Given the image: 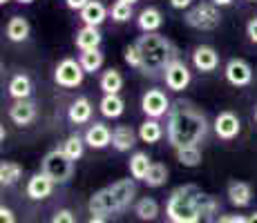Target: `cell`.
<instances>
[{
    "mask_svg": "<svg viewBox=\"0 0 257 223\" xmlns=\"http://www.w3.org/2000/svg\"><path fill=\"white\" fill-rule=\"evenodd\" d=\"M208 132V123L201 112H197L188 103H177L170 110L168 118V141L175 147H186V145H197Z\"/></svg>",
    "mask_w": 257,
    "mask_h": 223,
    "instance_id": "cell-1",
    "label": "cell"
},
{
    "mask_svg": "<svg viewBox=\"0 0 257 223\" xmlns=\"http://www.w3.org/2000/svg\"><path fill=\"white\" fill-rule=\"evenodd\" d=\"M141 52V69L146 74H157L166 69L175 61V47L166 36L159 34H146L135 43Z\"/></svg>",
    "mask_w": 257,
    "mask_h": 223,
    "instance_id": "cell-2",
    "label": "cell"
},
{
    "mask_svg": "<svg viewBox=\"0 0 257 223\" xmlns=\"http://www.w3.org/2000/svg\"><path fill=\"white\" fill-rule=\"evenodd\" d=\"M204 196L195 185L177 187L168 201V216L175 223H195Z\"/></svg>",
    "mask_w": 257,
    "mask_h": 223,
    "instance_id": "cell-3",
    "label": "cell"
},
{
    "mask_svg": "<svg viewBox=\"0 0 257 223\" xmlns=\"http://www.w3.org/2000/svg\"><path fill=\"white\" fill-rule=\"evenodd\" d=\"M43 172L52 178L54 183H65L74 172V161L61 150H52L43 158Z\"/></svg>",
    "mask_w": 257,
    "mask_h": 223,
    "instance_id": "cell-4",
    "label": "cell"
},
{
    "mask_svg": "<svg viewBox=\"0 0 257 223\" xmlns=\"http://www.w3.org/2000/svg\"><path fill=\"white\" fill-rule=\"evenodd\" d=\"M186 23L195 29H204V32L215 29V27H219V23H221L219 9H217V5L201 3V5L192 7L190 12L186 14Z\"/></svg>",
    "mask_w": 257,
    "mask_h": 223,
    "instance_id": "cell-5",
    "label": "cell"
},
{
    "mask_svg": "<svg viewBox=\"0 0 257 223\" xmlns=\"http://www.w3.org/2000/svg\"><path fill=\"white\" fill-rule=\"evenodd\" d=\"M87 207H90V212H92V214H96V216H110V214L121 212V205H118V201L114 199V194H112L110 187L98 190L96 194L90 199Z\"/></svg>",
    "mask_w": 257,
    "mask_h": 223,
    "instance_id": "cell-6",
    "label": "cell"
},
{
    "mask_svg": "<svg viewBox=\"0 0 257 223\" xmlns=\"http://www.w3.org/2000/svg\"><path fill=\"white\" fill-rule=\"evenodd\" d=\"M83 74H85V69L81 63H76L74 58H65L56 67V83L61 87H76L83 83Z\"/></svg>",
    "mask_w": 257,
    "mask_h": 223,
    "instance_id": "cell-7",
    "label": "cell"
},
{
    "mask_svg": "<svg viewBox=\"0 0 257 223\" xmlns=\"http://www.w3.org/2000/svg\"><path fill=\"white\" fill-rule=\"evenodd\" d=\"M141 107L150 118H159L170 110V101L166 98V94L161 89H148L141 98Z\"/></svg>",
    "mask_w": 257,
    "mask_h": 223,
    "instance_id": "cell-8",
    "label": "cell"
},
{
    "mask_svg": "<svg viewBox=\"0 0 257 223\" xmlns=\"http://www.w3.org/2000/svg\"><path fill=\"white\" fill-rule=\"evenodd\" d=\"M166 85L172 89V92H181L190 85V72L181 61H172L170 65L166 67Z\"/></svg>",
    "mask_w": 257,
    "mask_h": 223,
    "instance_id": "cell-9",
    "label": "cell"
},
{
    "mask_svg": "<svg viewBox=\"0 0 257 223\" xmlns=\"http://www.w3.org/2000/svg\"><path fill=\"white\" fill-rule=\"evenodd\" d=\"M226 78H228L230 85L244 87L253 81V69H250V65L246 61H241V58H233V61H228V65H226Z\"/></svg>",
    "mask_w": 257,
    "mask_h": 223,
    "instance_id": "cell-10",
    "label": "cell"
},
{
    "mask_svg": "<svg viewBox=\"0 0 257 223\" xmlns=\"http://www.w3.org/2000/svg\"><path fill=\"white\" fill-rule=\"evenodd\" d=\"M241 130V123L239 118L235 116L233 112H221L217 114L215 118V132L219 138H226V141H230V138H235L237 134Z\"/></svg>",
    "mask_w": 257,
    "mask_h": 223,
    "instance_id": "cell-11",
    "label": "cell"
},
{
    "mask_svg": "<svg viewBox=\"0 0 257 223\" xmlns=\"http://www.w3.org/2000/svg\"><path fill=\"white\" fill-rule=\"evenodd\" d=\"M52 190H54V181L45 174V172H41V174H34L32 178H29V183H27V194L32 196L34 201L47 199V196L52 194Z\"/></svg>",
    "mask_w": 257,
    "mask_h": 223,
    "instance_id": "cell-12",
    "label": "cell"
},
{
    "mask_svg": "<svg viewBox=\"0 0 257 223\" xmlns=\"http://www.w3.org/2000/svg\"><path fill=\"white\" fill-rule=\"evenodd\" d=\"M9 118H12L16 125H29V123L36 118V105L29 103L27 98H25V101H16L9 107Z\"/></svg>",
    "mask_w": 257,
    "mask_h": 223,
    "instance_id": "cell-13",
    "label": "cell"
},
{
    "mask_svg": "<svg viewBox=\"0 0 257 223\" xmlns=\"http://www.w3.org/2000/svg\"><path fill=\"white\" fill-rule=\"evenodd\" d=\"M110 190H112V194H114V199L118 201V205H121V210H125L137 194V185L132 178H121V181L112 183Z\"/></svg>",
    "mask_w": 257,
    "mask_h": 223,
    "instance_id": "cell-14",
    "label": "cell"
},
{
    "mask_svg": "<svg viewBox=\"0 0 257 223\" xmlns=\"http://www.w3.org/2000/svg\"><path fill=\"white\" fill-rule=\"evenodd\" d=\"M85 143L94 150H101V147L110 145L112 143V132L107 125H103V123H94L90 130L85 132Z\"/></svg>",
    "mask_w": 257,
    "mask_h": 223,
    "instance_id": "cell-15",
    "label": "cell"
},
{
    "mask_svg": "<svg viewBox=\"0 0 257 223\" xmlns=\"http://www.w3.org/2000/svg\"><path fill=\"white\" fill-rule=\"evenodd\" d=\"M192 63H195V67L199 69V72H215L217 63H219V56H217V52L212 47H197L195 54H192Z\"/></svg>",
    "mask_w": 257,
    "mask_h": 223,
    "instance_id": "cell-16",
    "label": "cell"
},
{
    "mask_svg": "<svg viewBox=\"0 0 257 223\" xmlns=\"http://www.w3.org/2000/svg\"><path fill=\"white\" fill-rule=\"evenodd\" d=\"M135 141H137V134L130 125H116L112 130V145L118 152H127L130 147H135Z\"/></svg>",
    "mask_w": 257,
    "mask_h": 223,
    "instance_id": "cell-17",
    "label": "cell"
},
{
    "mask_svg": "<svg viewBox=\"0 0 257 223\" xmlns=\"http://www.w3.org/2000/svg\"><path fill=\"white\" fill-rule=\"evenodd\" d=\"M81 21L85 25H92V27H98V25L105 21V5L101 0H90L81 9Z\"/></svg>",
    "mask_w": 257,
    "mask_h": 223,
    "instance_id": "cell-18",
    "label": "cell"
},
{
    "mask_svg": "<svg viewBox=\"0 0 257 223\" xmlns=\"http://www.w3.org/2000/svg\"><path fill=\"white\" fill-rule=\"evenodd\" d=\"M98 45H101V34H98V29L92 27V25H85V27L76 34V47L81 49V52L98 49Z\"/></svg>",
    "mask_w": 257,
    "mask_h": 223,
    "instance_id": "cell-19",
    "label": "cell"
},
{
    "mask_svg": "<svg viewBox=\"0 0 257 223\" xmlns=\"http://www.w3.org/2000/svg\"><path fill=\"white\" fill-rule=\"evenodd\" d=\"M250 196H253V192H250V185L248 183H241V181H235L228 185V199L233 205L237 207H246L250 203Z\"/></svg>",
    "mask_w": 257,
    "mask_h": 223,
    "instance_id": "cell-20",
    "label": "cell"
},
{
    "mask_svg": "<svg viewBox=\"0 0 257 223\" xmlns=\"http://www.w3.org/2000/svg\"><path fill=\"white\" fill-rule=\"evenodd\" d=\"M137 23H139V27L146 34H152V32H157V29L164 25V16H161L159 9L148 7V9H143V12L139 14V21Z\"/></svg>",
    "mask_w": 257,
    "mask_h": 223,
    "instance_id": "cell-21",
    "label": "cell"
},
{
    "mask_svg": "<svg viewBox=\"0 0 257 223\" xmlns=\"http://www.w3.org/2000/svg\"><path fill=\"white\" fill-rule=\"evenodd\" d=\"M27 36H29V23L23 16H14L7 23V38L12 43H23L27 41Z\"/></svg>",
    "mask_w": 257,
    "mask_h": 223,
    "instance_id": "cell-22",
    "label": "cell"
},
{
    "mask_svg": "<svg viewBox=\"0 0 257 223\" xmlns=\"http://www.w3.org/2000/svg\"><path fill=\"white\" fill-rule=\"evenodd\" d=\"M9 94H12L16 101L29 98V94H32V81H29V76L16 74V76L12 78V83H9Z\"/></svg>",
    "mask_w": 257,
    "mask_h": 223,
    "instance_id": "cell-23",
    "label": "cell"
},
{
    "mask_svg": "<svg viewBox=\"0 0 257 223\" xmlns=\"http://www.w3.org/2000/svg\"><path fill=\"white\" fill-rule=\"evenodd\" d=\"M123 107H125V103H123V98H118V94H105L101 101V114L107 118L121 116Z\"/></svg>",
    "mask_w": 257,
    "mask_h": 223,
    "instance_id": "cell-24",
    "label": "cell"
},
{
    "mask_svg": "<svg viewBox=\"0 0 257 223\" xmlns=\"http://www.w3.org/2000/svg\"><path fill=\"white\" fill-rule=\"evenodd\" d=\"M92 116V103L87 98H76L70 107V121L72 123H87Z\"/></svg>",
    "mask_w": 257,
    "mask_h": 223,
    "instance_id": "cell-25",
    "label": "cell"
},
{
    "mask_svg": "<svg viewBox=\"0 0 257 223\" xmlns=\"http://www.w3.org/2000/svg\"><path fill=\"white\" fill-rule=\"evenodd\" d=\"M150 165H152L150 156H148L146 152H137V154L130 158V174L135 176V178H141V181H146Z\"/></svg>",
    "mask_w": 257,
    "mask_h": 223,
    "instance_id": "cell-26",
    "label": "cell"
},
{
    "mask_svg": "<svg viewBox=\"0 0 257 223\" xmlns=\"http://www.w3.org/2000/svg\"><path fill=\"white\" fill-rule=\"evenodd\" d=\"M123 87V76L118 69H107L101 76V89L105 94H118Z\"/></svg>",
    "mask_w": 257,
    "mask_h": 223,
    "instance_id": "cell-27",
    "label": "cell"
},
{
    "mask_svg": "<svg viewBox=\"0 0 257 223\" xmlns=\"http://www.w3.org/2000/svg\"><path fill=\"white\" fill-rule=\"evenodd\" d=\"M177 158L181 165L186 167H197L201 163V152L197 145H186V147H177Z\"/></svg>",
    "mask_w": 257,
    "mask_h": 223,
    "instance_id": "cell-28",
    "label": "cell"
},
{
    "mask_svg": "<svg viewBox=\"0 0 257 223\" xmlns=\"http://www.w3.org/2000/svg\"><path fill=\"white\" fill-rule=\"evenodd\" d=\"M21 174H23V167L18 165V163L3 161V165H0V183H3V185H14V183L21 178Z\"/></svg>",
    "mask_w": 257,
    "mask_h": 223,
    "instance_id": "cell-29",
    "label": "cell"
},
{
    "mask_svg": "<svg viewBox=\"0 0 257 223\" xmlns=\"http://www.w3.org/2000/svg\"><path fill=\"white\" fill-rule=\"evenodd\" d=\"M135 212H137V216H139L141 221H155L157 214H159V205H157L155 199L146 196V199H141L139 203H137Z\"/></svg>",
    "mask_w": 257,
    "mask_h": 223,
    "instance_id": "cell-30",
    "label": "cell"
},
{
    "mask_svg": "<svg viewBox=\"0 0 257 223\" xmlns=\"http://www.w3.org/2000/svg\"><path fill=\"white\" fill-rule=\"evenodd\" d=\"M85 69V74H94L98 72L103 65V54L98 52V49H87V52L81 54V61H78Z\"/></svg>",
    "mask_w": 257,
    "mask_h": 223,
    "instance_id": "cell-31",
    "label": "cell"
},
{
    "mask_svg": "<svg viewBox=\"0 0 257 223\" xmlns=\"http://www.w3.org/2000/svg\"><path fill=\"white\" fill-rule=\"evenodd\" d=\"M161 136H164V130H161V125L155 121V118H152V121H146L139 127V138L143 143H157Z\"/></svg>",
    "mask_w": 257,
    "mask_h": 223,
    "instance_id": "cell-32",
    "label": "cell"
},
{
    "mask_svg": "<svg viewBox=\"0 0 257 223\" xmlns=\"http://www.w3.org/2000/svg\"><path fill=\"white\" fill-rule=\"evenodd\" d=\"M166 181H168V167L164 165V163H152L150 170H148L146 183L150 187H161Z\"/></svg>",
    "mask_w": 257,
    "mask_h": 223,
    "instance_id": "cell-33",
    "label": "cell"
},
{
    "mask_svg": "<svg viewBox=\"0 0 257 223\" xmlns=\"http://www.w3.org/2000/svg\"><path fill=\"white\" fill-rule=\"evenodd\" d=\"M215 212H217V201L210 199V196H204L199 207V214H197L195 223H212L215 221Z\"/></svg>",
    "mask_w": 257,
    "mask_h": 223,
    "instance_id": "cell-34",
    "label": "cell"
},
{
    "mask_svg": "<svg viewBox=\"0 0 257 223\" xmlns=\"http://www.w3.org/2000/svg\"><path fill=\"white\" fill-rule=\"evenodd\" d=\"M83 145H85V141H83L78 134H74V136H70L65 143H63V152H65L72 161H76V158L83 156Z\"/></svg>",
    "mask_w": 257,
    "mask_h": 223,
    "instance_id": "cell-35",
    "label": "cell"
},
{
    "mask_svg": "<svg viewBox=\"0 0 257 223\" xmlns=\"http://www.w3.org/2000/svg\"><path fill=\"white\" fill-rule=\"evenodd\" d=\"M112 18L116 23H125L132 18V5L125 3V0H118V3L112 7Z\"/></svg>",
    "mask_w": 257,
    "mask_h": 223,
    "instance_id": "cell-36",
    "label": "cell"
},
{
    "mask_svg": "<svg viewBox=\"0 0 257 223\" xmlns=\"http://www.w3.org/2000/svg\"><path fill=\"white\" fill-rule=\"evenodd\" d=\"M125 63L130 67H139L141 69V52H139V47L137 45H130V47H125Z\"/></svg>",
    "mask_w": 257,
    "mask_h": 223,
    "instance_id": "cell-37",
    "label": "cell"
},
{
    "mask_svg": "<svg viewBox=\"0 0 257 223\" xmlns=\"http://www.w3.org/2000/svg\"><path fill=\"white\" fill-rule=\"evenodd\" d=\"M52 223H76V219H74V214L70 210H58L56 214H54Z\"/></svg>",
    "mask_w": 257,
    "mask_h": 223,
    "instance_id": "cell-38",
    "label": "cell"
},
{
    "mask_svg": "<svg viewBox=\"0 0 257 223\" xmlns=\"http://www.w3.org/2000/svg\"><path fill=\"white\" fill-rule=\"evenodd\" d=\"M0 223H16V219H14V212L9 210V207H0Z\"/></svg>",
    "mask_w": 257,
    "mask_h": 223,
    "instance_id": "cell-39",
    "label": "cell"
},
{
    "mask_svg": "<svg viewBox=\"0 0 257 223\" xmlns=\"http://www.w3.org/2000/svg\"><path fill=\"white\" fill-rule=\"evenodd\" d=\"M246 34H248V38L257 45V18H253V21L246 25Z\"/></svg>",
    "mask_w": 257,
    "mask_h": 223,
    "instance_id": "cell-40",
    "label": "cell"
},
{
    "mask_svg": "<svg viewBox=\"0 0 257 223\" xmlns=\"http://www.w3.org/2000/svg\"><path fill=\"white\" fill-rule=\"evenodd\" d=\"M65 3H67V7H70V9H78V12H81V9L85 7L90 0H65Z\"/></svg>",
    "mask_w": 257,
    "mask_h": 223,
    "instance_id": "cell-41",
    "label": "cell"
},
{
    "mask_svg": "<svg viewBox=\"0 0 257 223\" xmlns=\"http://www.w3.org/2000/svg\"><path fill=\"white\" fill-rule=\"evenodd\" d=\"M170 5L175 9H186V7H190L192 5V0H170Z\"/></svg>",
    "mask_w": 257,
    "mask_h": 223,
    "instance_id": "cell-42",
    "label": "cell"
},
{
    "mask_svg": "<svg viewBox=\"0 0 257 223\" xmlns=\"http://www.w3.org/2000/svg\"><path fill=\"white\" fill-rule=\"evenodd\" d=\"M233 0H212V5H217V7H226V5H230Z\"/></svg>",
    "mask_w": 257,
    "mask_h": 223,
    "instance_id": "cell-43",
    "label": "cell"
},
{
    "mask_svg": "<svg viewBox=\"0 0 257 223\" xmlns=\"http://www.w3.org/2000/svg\"><path fill=\"white\" fill-rule=\"evenodd\" d=\"M215 223H233V216H219Z\"/></svg>",
    "mask_w": 257,
    "mask_h": 223,
    "instance_id": "cell-44",
    "label": "cell"
},
{
    "mask_svg": "<svg viewBox=\"0 0 257 223\" xmlns=\"http://www.w3.org/2000/svg\"><path fill=\"white\" fill-rule=\"evenodd\" d=\"M87 223H105V219H103V216H92Z\"/></svg>",
    "mask_w": 257,
    "mask_h": 223,
    "instance_id": "cell-45",
    "label": "cell"
},
{
    "mask_svg": "<svg viewBox=\"0 0 257 223\" xmlns=\"http://www.w3.org/2000/svg\"><path fill=\"white\" fill-rule=\"evenodd\" d=\"M233 223H248V219H244V216H233Z\"/></svg>",
    "mask_w": 257,
    "mask_h": 223,
    "instance_id": "cell-46",
    "label": "cell"
},
{
    "mask_svg": "<svg viewBox=\"0 0 257 223\" xmlns=\"http://www.w3.org/2000/svg\"><path fill=\"white\" fill-rule=\"evenodd\" d=\"M248 223H257V212H255V214H250V216H248Z\"/></svg>",
    "mask_w": 257,
    "mask_h": 223,
    "instance_id": "cell-47",
    "label": "cell"
},
{
    "mask_svg": "<svg viewBox=\"0 0 257 223\" xmlns=\"http://www.w3.org/2000/svg\"><path fill=\"white\" fill-rule=\"evenodd\" d=\"M18 3H23V5H29V3H34V0H18Z\"/></svg>",
    "mask_w": 257,
    "mask_h": 223,
    "instance_id": "cell-48",
    "label": "cell"
},
{
    "mask_svg": "<svg viewBox=\"0 0 257 223\" xmlns=\"http://www.w3.org/2000/svg\"><path fill=\"white\" fill-rule=\"evenodd\" d=\"M9 3V0H0V5H7Z\"/></svg>",
    "mask_w": 257,
    "mask_h": 223,
    "instance_id": "cell-49",
    "label": "cell"
},
{
    "mask_svg": "<svg viewBox=\"0 0 257 223\" xmlns=\"http://www.w3.org/2000/svg\"><path fill=\"white\" fill-rule=\"evenodd\" d=\"M125 3H130V5H132V3H137V0H125Z\"/></svg>",
    "mask_w": 257,
    "mask_h": 223,
    "instance_id": "cell-50",
    "label": "cell"
},
{
    "mask_svg": "<svg viewBox=\"0 0 257 223\" xmlns=\"http://www.w3.org/2000/svg\"><path fill=\"white\" fill-rule=\"evenodd\" d=\"M255 121H257V110H255Z\"/></svg>",
    "mask_w": 257,
    "mask_h": 223,
    "instance_id": "cell-51",
    "label": "cell"
},
{
    "mask_svg": "<svg viewBox=\"0 0 257 223\" xmlns=\"http://www.w3.org/2000/svg\"><path fill=\"white\" fill-rule=\"evenodd\" d=\"M250 3H255V0H250Z\"/></svg>",
    "mask_w": 257,
    "mask_h": 223,
    "instance_id": "cell-52",
    "label": "cell"
},
{
    "mask_svg": "<svg viewBox=\"0 0 257 223\" xmlns=\"http://www.w3.org/2000/svg\"><path fill=\"white\" fill-rule=\"evenodd\" d=\"M172 223H175V221H172Z\"/></svg>",
    "mask_w": 257,
    "mask_h": 223,
    "instance_id": "cell-53",
    "label": "cell"
}]
</instances>
